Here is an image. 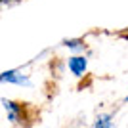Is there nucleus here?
I'll return each instance as SVG.
<instances>
[{"mask_svg": "<svg viewBox=\"0 0 128 128\" xmlns=\"http://www.w3.org/2000/svg\"><path fill=\"white\" fill-rule=\"evenodd\" d=\"M17 2H21V0H0V12L4 10V8H10V6L17 4Z\"/></svg>", "mask_w": 128, "mask_h": 128, "instance_id": "423d86ee", "label": "nucleus"}, {"mask_svg": "<svg viewBox=\"0 0 128 128\" xmlns=\"http://www.w3.org/2000/svg\"><path fill=\"white\" fill-rule=\"evenodd\" d=\"M0 84H16V86H27V88H31L32 82L29 78V75H25L23 71L10 69V71H4L0 75Z\"/></svg>", "mask_w": 128, "mask_h": 128, "instance_id": "f03ea898", "label": "nucleus"}, {"mask_svg": "<svg viewBox=\"0 0 128 128\" xmlns=\"http://www.w3.org/2000/svg\"><path fill=\"white\" fill-rule=\"evenodd\" d=\"M124 102H128V96H126V98H124Z\"/></svg>", "mask_w": 128, "mask_h": 128, "instance_id": "0eeeda50", "label": "nucleus"}, {"mask_svg": "<svg viewBox=\"0 0 128 128\" xmlns=\"http://www.w3.org/2000/svg\"><path fill=\"white\" fill-rule=\"evenodd\" d=\"M67 67H69V71L76 78H80V76H84L86 71H88V58L82 56V54H75V56H71V58L67 59Z\"/></svg>", "mask_w": 128, "mask_h": 128, "instance_id": "7ed1b4c3", "label": "nucleus"}, {"mask_svg": "<svg viewBox=\"0 0 128 128\" xmlns=\"http://www.w3.org/2000/svg\"><path fill=\"white\" fill-rule=\"evenodd\" d=\"M61 46L69 48L71 52H75V54H82L86 50V42L82 38H65L63 42H61Z\"/></svg>", "mask_w": 128, "mask_h": 128, "instance_id": "20e7f679", "label": "nucleus"}, {"mask_svg": "<svg viewBox=\"0 0 128 128\" xmlns=\"http://www.w3.org/2000/svg\"><path fill=\"white\" fill-rule=\"evenodd\" d=\"M0 103H2V107H4L6 115H8L10 124H14V126H25V124H29V120H31L29 113H27L29 103L16 102V100H8V98H2Z\"/></svg>", "mask_w": 128, "mask_h": 128, "instance_id": "f257e3e1", "label": "nucleus"}, {"mask_svg": "<svg viewBox=\"0 0 128 128\" xmlns=\"http://www.w3.org/2000/svg\"><path fill=\"white\" fill-rule=\"evenodd\" d=\"M113 115H100L94 120V128H113Z\"/></svg>", "mask_w": 128, "mask_h": 128, "instance_id": "39448f33", "label": "nucleus"}]
</instances>
